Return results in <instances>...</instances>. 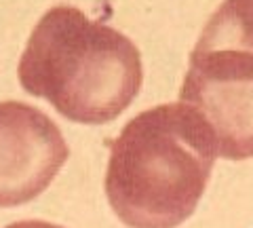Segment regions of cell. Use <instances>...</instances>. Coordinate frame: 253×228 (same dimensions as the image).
Segmentation results:
<instances>
[{"mask_svg": "<svg viewBox=\"0 0 253 228\" xmlns=\"http://www.w3.org/2000/svg\"><path fill=\"white\" fill-rule=\"evenodd\" d=\"M194 49H228L253 55V0H224L203 28Z\"/></svg>", "mask_w": 253, "mask_h": 228, "instance_id": "5", "label": "cell"}, {"mask_svg": "<svg viewBox=\"0 0 253 228\" xmlns=\"http://www.w3.org/2000/svg\"><path fill=\"white\" fill-rule=\"evenodd\" d=\"M17 78L28 95L49 101L63 119L106 125L139 95L144 66L126 34L76 6L59 4L32 30Z\"/></svg>", "mask_w": 253, "mask_h": 228, "instance_id": "2", "label": "cell"}, {"mask_svg": "<svg viewBox=\"0 0 253 228\" xmlns=\"http://www.w3.org/2000/svg\"><path fill=\"white\" fill-rule=\"evenodd\" d=\"M68 156V141L49 114L23 101H0V207L41 196Z\"/></svg>", "mask_w": 253, "mask_h": 228, "instance_id": "4", "label": "cell"}, {"mask_svg": "<svg viewBox=\"0 0 253 228\" xmlns=\"http://www.w3.org/2000/svg\"><path fill=\"white\" fill-rule=\"evenodd\" d=\"M179 101L211 127L221 159H253V55L192 49Z\"/></svg>", "mask_w": 253, "mask_h": 228, "instance_id": "3", "label": "cell"}, {"mask_svg": "<svg viewBox=\"0 0 253 228\" xmlns=\"http://www.w3.org/2000/svg\"><path fill=\"white\" fill-rule=\"evenodd\" d=\"M217 156L215 136L194 108L144 110L110 146V207L126 228H177L199 207Z\"/></svg>", "mask_w": 253, "mask_h": 228, "instance_id": "1", "label": "cell"}, {"mask_svg": "<svg viewBox=\"0 0 253 228\" xmlns=\"http://www.w3.org/2000/svg\"><path fill=\"white\" fill-rule=\"evenodd\" d=\"M4 228H63V226L53 224V222H44V220H21V222L9 224Z\"/></svg>", "mask_w": 253, "mask_h": 228, "instance_id": "6", "label": "cell"}]
</instances>
